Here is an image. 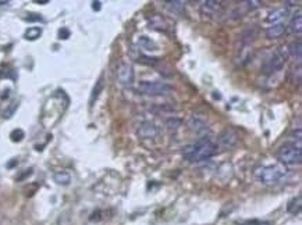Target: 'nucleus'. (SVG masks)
Segmentation results:
<instances>
[{
    "mask_svg": "<svg viewBox=\"0 0 302 225\" xmlns=\"http://www.w3.org/2000/svg\"><path fill=\"white\" fill-rule=\"evenodd\" d=\"M217 153V145L210 138H199L195 143L188 145L183 150V157L189 163H201L205 160H209Z\"/></svg>",
    "mask_w": 302,
    "mask_h": 225,
    "instance_id": "1",
    "label": "nucleus"
},
{
    "mask_svg": "<svg viewBox=\"0 0 302 225\" xmlns=\"http://www.w3.org/2000/svg\"><path fill=\"white\" fill-rule=\"evenodd\" d=\"M288 170L283 164H272V166H263L255 170V178L262 185L272 186L277 185L280 181L287 175Z\"/></svg>",
    "mask_w": 302,
    "mask_h": 225,
    "instance_id": "2",
    "label": "nucleus"
},
{
    "mask_svg": "<svg viewBox=\"0 0 302 225\" xmlns=\"http://www.w3.org/2000/svg\"><path fill=\"white\" fill-rule=\"evenodd\" d=\"M277 160L282 163L283 166H297L301 164L302 161V150L300 145L294 143H285L279 147L276 153Z\"/></svg>",
    "mask_w": 302,
    "mask_h": 225,
    "instance_id": "3",
    "label": "nucleus"
},
{
    "mask_svg": "<svg viewBox=\"0 0 302 225\" xmlns=\"http://www.w3.org/2000/svg\"><path fill=\"white\" fill-rule=\"evenodd\" d=\"M287 59H288V53L284 48H279L273 52L272 54L264 60L262 66V71L264 74H274L277 71L284 67V64L287 63Z\"/></svg>",
    "mask_w": 302,
    "mask_h": 225,
    "instance_id": "4",
    "label": "nucleus"
},
{
    "mask_svg": "<svg viewBox=\"0 0 302 225\" xmlns=\"http://www.w3.org/2000/svg\"><path fill=\"white\" fill-rule=\"evenodd\" d=\"M136 90L146 96H166L173 92V88L165 82H155V81H142L138 84Z\"/></svg>",
    "mask_w": 302,
    "mask_h": 225,
    "instance_id": "5",
    "label": "nucleus"
},
{
    "mask_svg": "<svg viewBox=\"0 0 302 225\" xmlns=\"http://www.w3.org/2000/svg\"><path fill=\"white\" fill-rule=\"evenodd\" d=\"M116 79L121 87H132L135 81V72L130 63L120 61L116 69Z\"/></svg>",
    "mask_w": 302,
    "mask_h": 225,
    "instance_id": "6",
    "label": "nucleus"
},
{
    "mask_svg": "<svg viewBox=\"0 0 302 225\" xmlns=\"http://www.w3.org/2000/svg\"><path fill=\"white\" fill-rule=\"evenodd\" d=\"M199 10L205 17H210V18H220L223 16L224 9L220 1H214V0H205L201 1Z\"/></svg>",
    "mask_w": 302,
    "mask_h": 225,
    "instance_id": "7",
    "label": "nucleus"
},
{
    "mask_svg": "<svg viewBox=\"0 0 302 225\" xmlns=\"http://www.w3.org/2000/svg\"><path fill=\"white\" fill-rule=\"evenodd\" d=\"M157 134H159L157 127L153 122H151V121L142 122L139 125V128H138V131H136V135L141 139H155L157 137Z\"/></svg>",
    "mask_w": 302,
    "mask_h": 225,
    "instance_id": "8",
    "label": "nucleus"
},
{
    "mask_svg": "<svg viewBox=\"0 0 302 225\" xmlns=\"http://www.w3.org/2000/svg\"><path fill=\"white\" fill-rule=\"evenodd\" d=\"M238 140V135L235 134V131L233 129H226L223 134L219 137V143L217 145V149L222 147V149H230L233 147Z\"/></svg>",
    "mask_w": 302,
    "mask_h": 225,
    "instance_id": "9",
    "label": "nucleus"
},
{
    "mask_svg": "<svg viewBox=\"0 0 302 225\" xmlns=\"http://www.w3.org/2000/svg\"><path fill=\"white\" fill-rule=\"evenodd\" d=\"M188 127L191 128V131H194L195 134L198 135H202L205 132H208V125L202 118H199L198 116H192L188 121Z\"/></svg>",
    "mask_w": 302,
    "mask_h": 225,
    "instance_id": "10",
    "label": "nucleus"
},
{
    "mask_svg": "<svg viewBox=\"0 0 302 225\" xmlns=\"http://www.w3.org/2000/svg\"><path fill=\"white\" fill-rule=\"evenodd\" d=\"M285 31H287V27L283 22L273 24L272 27H269L266 30V36H267V39H279V38H282L283 35H284Z\"/></svg>",
    "mask_w": 302,
    "mask_h": 225,
    "instance_id": "11",
    "label": "nucleus"
},
{
    "mask_svg": "<svg viewBox=\"0 0 302 225\" xmlns=\"http://www.w3.org/2000/svg\"><path fill=\"white\" fill-rule=\"evenodd\" d=\"M292 59L297 60V63L301 66L302 60V43L301 40H297V42H292L291 45L288 46V52H287Z\"/></svg>",
    "mask_w": 302,
    "mask_h": 225,
    "instance_id": "12",
    "label": "nucleus"
},
{
    "mask_svg": "<svg viewBox=\"0 0 302 225\" xmlns=\"http://www.w3.org/2000/svg\"><path fill=\"white\" fill-rule=\"evenodd\" d=\"M288 31H290V34H292V35H301L302 32L301 11H298L297 16L292 17L291 22H290V25H288Z\"/></svg>",
    "mask_w": 302,
    "mask_h": 225,
    "instance_id": "13",
    "label": "nucleus"
},
{
    "mask_svg": "<svg viewBox=\"0 0 302 225\" xmlns=\"http://www.w3.org/2000/svg\"><path fill=\"white\" fill-rule=\"evenodd\" d=\"M288 14L287 9H277V10L272 11L269 16H267V21L272 22V24H280L282 20H284Z\"/></svg>",
    "mask_w": 302,
    "mask_h": 225,
    "instance_id": "14",
    "label": "nucleus"
},
{
    "mask_svg": "<svg viewBox=\"0 0 302 225\" xmlns=\"http://www.w3.org/2000/svg\"><path fill=\"white\" fill-rule=\"evenodd\" d=\"M302 207V197L301 195H298L297 197H294L292 200L288 202V206H287V211L291 213V214H298L301 211Z\"/></svg>",
    "mask_w": 302,
    "mask_h": 225,
    "instance_id": "15",
    "label": "nucleus"
},
{
    "mask_svg": "<svg viewBox=\"0 0 302 225\" xmlns=\"http://www.w3.org/2000/svg\"><path fill=\"white\" fill-rule=\"evenodd\" d=\"M53 181H55L57 185L66 186L71 182V176H70V174L66 173V171H58V173H56V174L53 175Z\"/></svg>",
    "mask_w": 302,
    "mask_h": 225,
    "instance_id": "16",
    "label": "nucleus"
},
{
    "mask_svg": "<svg viewBox=\"0 0 302 225\" xmlns=\"http://www.w3.org/2000/svg\"><path fill=\"white\" fill-rule=\"evenodd\" d=\"M166 6L175 14H181L185 9V1H166Z\"/></svg>",
    "mask_w": 302,
    "mask_h": 225,
    "instance_id": "17",
    "label": "nucleus"
},
{
    "mask_svg": "<svg viewBox=\"0 0 302 225\" xmlns=\"http://www.w3.org/2000/svg\"><path fill=\"white\" fill-rule=\"evenodd\" d=\"M40 35H42V28H39V27H31V28L25 31L24 38L27 40H37L40 38Z\"/></svg>",
    "mask_w": 302,
    "mask_h": 225,
    "instance_id": "18",
    "label": "nucleus"
},
{
    "mask_svg": "<svg viewBox=\"0 0 302 225\" xmlns=\"http://www.w3.org/2000/svg\"><path fill=\"white\" fill-rule=\"evenodd\" d=\"M102 90H103V75L99 78V81L96 82V85H95V88L92 90V96H91V100H89V104H91V106H94L95 100H96L97 96L100 95Z\"/></svg>",
    "mask_w": 302,
    "mask_h": 225,
    "instance_id": "19",
    "label": "nucleus"
},
{
    "mask_svg": "<svg viewBox=\"0 0 302 225\" xmlns=\"http://www.w3.org/2000/svg\"><path fill=\"white\" fill-rule=\"evenodd\" d=\"M139 45L144 48V49L146 50H156L157 49V46H156V43L153 42V40H151V39H148L146 36H141L139 38Z\"/></svg>",
    "mask_w": 302,
    "mask_h": 225,
    "instance_id": "20",
    "label": "nucleus"
},
{
    "mask_svg": "<svg viewBox=\"0 0 302 225\" xmlns=\"http://www.w3.org/2000/svg\"><path fill=\"white\" fill-rule=\"evenodd\" d=\"M24 137H25V134H24L22 129H14V131L10 134V138H11L13 142H21V140L24 139Z\"/></svg>",
    "mask_w": 302,
    "mask_h": 225,
    "instance_id": "21",
    "label": "nucleus"
},
{
    "mask_svg": "<svg viewBox=\"0 0 302 225\" xmlns=\"http://www.w3.org/2000/svg\"><path fill=\"white\" fill-rule=\"evenodd\" d=\"M180 125H181V121H180V120H175V118L174 120H170V121L167 122V128H169L170 132H171V131L175 132V131L180 128Z\"/></svg>",
    "mask_w": 302,
    "mask_h": 225,
    "instance_id": "22",
    "label": "nucleus"
},
{
    "mask_svg": "<svg viewBox=\"0 0 302 225\" xmlns=\"http://www.w3.org/2000/svg\"><path fill=\"white\" fill-rule=\"evenodd\" d=\"M244 4L249 9V10H253V9H258L261 6V1H256V0H252V1H244Z\"/></svg>",
    "mask_w": 302,
    "mask_h": 225,
    "instance_id": "23",
    "label": "nucleus"
},
{
    "mask_svg": "<svg viewBox=\"0 0 302 225\" xmlns=\"http://www.w3.org/2000/svg\"><path fill=\"white\" fill-rule=\"evenodd\" d=\"M58 38L60 39H68L70 38V31L67 28H61L58 31Z\"/></svg>",
    "mask_w": 302,
    "mask_h": 225,
    "instance_id": "24",
    "label": "nucleus"
},
{
    "mask_svg": "<svg viewBox=\"0 0 302 225\" xmlns=\"http://www.w3.org/2000/svg\"><path fill=\"white\" fill-rule=\"evenodd\" d=\"M25 21L34 22V21H43V18L39 14H29L28 17H25Z\"/></svg>",
    "mask_w": 302,
    "mask_h": 225,
    "instance_id": "25",
    "label": "nucleus"
},
{
    "mask_svg": "<svg viewBox=\"0 0 302 225\" xmlns=\"http://www.w3.org/2000/svg\"><path fill=\"white\" fill-rule=\"evenodd\" d=\"M100 4H102L100 1H94V3H92V9H94V10L99 11L100 10Z\"/></svg>",
    "mask_w": 302,
    "mask_h": 225,
    "instance_id": "26",
    "label": "nucleus"
},
{
    "mask_svg": "<svg viewBox=\"0 0 302 225\" xmlns=\"http://www.w3.org/2000/svg\"><path fill=\"white\" fill-rule=\"evenodd\" d=\"M258 225H270L269 223H262V224H258Z\"/></svg>",
    "mask_w": 302,
    "mask_h": 225,
    "instance_id": "27",
    "label": "nucleus"
}]
</instances>
